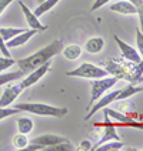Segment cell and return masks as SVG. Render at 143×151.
Wrapping results in <instances>:
<instances>
[{"instance_id": "obj_1", "label": "cell", "mask_w": 143, "mask_h": 151, "mask_svg": "<svg viewBox=\"0 0 143 151\" xmlns=\"http://www.w3.org/2000/svg\"><path fill=\"white\" fill-rule=\"evenodd\" d=\"M62 50H63V42L57 39V40L52 42L50 44H47L46 47H43L39 51L33 53L32 56L17 60L16 64H17V67H19V70H22L25 74H27V73L36 70L37 67H40L42 64L50 61L52 57L60 54Z\"/></svg>"}, {"instance_id": "obj_2", "label": "cell", "mask_w": 143, "mask_h": 151, "mask_svg": "<svg viewBox=\"0 0 143 151\" xmlns=\"http://www.w3.org/2000/svg\"><path fill=\"white\" fill-rule=\"evenodd\" d=\"M105 68L107 73L118 80H126L130 84L143 83V76L137 73L136 63L132 61H116V60H106Z\"/></svg>"}, {"instance_id": "obj_3", "label": "cell", "mask_w": 143, "mask_h": 151, "mask_svg": "<svg viewBox=\"0 0 143 151\" xmlns=\"http://www.w3.org/2000/svg\"><path fill=\"white\" fill-rule=\"evenodd\" d=\"M15 107L20 113L26 111V113H32L36 116H49V117L57 118L65 117L69 113L68 107H54V106H49V104H44V103H19Z\"/></svg>"}, {"instance_id": "obj_4", "label": "cell", "mask_w": 143, "mask_h": 151, "mask_svg": "<svg viewBox=\"0 0 143 151\" xmlns=\"http://www.w3.org/2000/svg\"><path fill=\"white\" fill-rule=\"evenodd\" d=\"M66 76L82 77V78H102V77H107V76H110V74L107 73V70L105 67H99V66H94L93 63L84 61L79 67H76L75 70L68 71Z\"/></svg>"}, {"instance_id": "obj_5", "label": "cell", "mask_w": 143, "mask_h": 151, "mask_svg": "<svg viewBox=\"0 0 143 151\" xmlns=\"http://www.w3.org/2000/svg\"><path fill=\"white\" fill-rule=\"evenodd\" d=\"M118 83V78L113 76H107V77H102V78H93L92 84H90V103H89V109L92 107V104L96 100H99L105 93L109 88H112L115 84Z\"/></svg>"}, {"instance_id": "obj_6", "label": "cell", "mask_w": 143, "mask_h": 151, "mask_svg": "<svg viewBox=\"0 0 143 151\" xmlns=\"http://www.w3.org/2000/svg\"><path fill=\"white\" fill-rule=\"evenodd\" d=\"M69 141L66 137H62V135H56V134H43L40 137H36L32 141H29L26 150L27 151H40V150H46L47 147H52L54 144L59 143H66Z\"/></svg>"}, {"instance_id": "obj_7", "label": "cell", "mask_w": 143, "mask_h": 151, "mask_svg": "<svg viewBox=\"0 0 143 151\" xmlns=\"http://www.w3.org/2000/svg\"><path fill=\"white\" fill-rule=\"evenodd\" d=\"M17 81L19 80H16V83L15 81H9V83L4 84L6 87H4L3 94L0 97V107H9V106H12L15 103V100L20 96V93L23 91L20 83H17Z\"/></svg>"}, {"instance_id": "obj_8", "label": "cell", "mask_w": 143, "mask_h": 151, "mask_svg": "<svg viewBox=\"0 0 143 151\" xmlns=\"http://www.w3.org/2000/svg\"><path fill=\"white\" fill-rule=\"evenodd\" d=\"M50 71V61H47V63H44L42 64L40 67H37L36 70L33 71H30V73H27L26 77H22L20 78V86H22V88L25 90L27 87H32L33 84H36L40 78H42L43 76H46V73H49Z\"/></svg>"}, {"instance_id": "obj_9", "label": "cell", "mask_w": 143, "mask_h": 151, "mask_svg": "<svg viewBox=\"0 0 143 151\" xmlns=\"http://www.w3.org/2000/svg\"><path fill=\"white\" fill-rule=\"evenodd\" d=\"M119 91L120 90H113V91H110L109 94H103L99 100H96L94 103L92 104V107L89 109V113L86 114V117H84V120H89V118H92L99 110H103L105 107H107L109 104H112V103H115L116 101V99H118L119 96Z\"/></svg>"}, {"instance_id": "obj_10", "label": "cell", "mask_w": 143, "mask_h": 151, "mask_svg": "<svg viewBox=\"0 0 143 151\" xmlns=\"http://www.w3.org/2000/svg\"><path fill=\"white\" fill-rule=\"evenodd\" d=\"M103 113H105V131H103V135H102L100 140L94 144V145H92V148H90L92 151H96V148H97L99 145L107 143V141H112V140H116V141H119V140H120V137H119L118 133H116L115 124L109 121V114H107L105 110H103Z\"/></svg>"}, {"instance_id": "obj_11", "label": "cell", "mask_w": 143, "mask_h": 151, "mask_svg": "<svg viewBox=\"0 0 143 151\" xmlns=\"http://www.w3.org/2000/svg\"><path fill=\"white\" fill-rule=\"evenodd\" d=\"M115 40H116V44L120 49V53H122V57L126 59L127 61H132V63H139L142 60V56L139 54V51L133 49L132 46H129L127 43H125L123 40H120V37L115 34Z\"/></svg>"}, {"instance_id": "obj_12", "label": "cell", "mask_w": 143, "mask_h": 151, "mask_svg": "<svg viewBox=\"0 0 143 151\" xmlns=\"http://www.w3.org/2000/svg\"><path fill=\"white\" fill-rule=\"evenodd\" d=\"M19 6H20L22 10H23V14H25V17H26V22H27V24L30 26V29H34V30H37V32H46V30H47V26L43 24L42 22H40V19L36 16V14L26 6L23 1H19Z\"/></svg>"}, {"instance_id": "obj_13", "label": "cell", "mask_w": 143, "mask_h": 151, "mask_svg": "<svg viewBox=\"0 0 143 151\" xmlns=\"http://www.w3.org/2000/svg\"><path fill=\"white\" fill-rule=\"evenodd\" d=\"M39 32L37 30H34V29H27V30H25L23 33H19L17 36H15L13 39H10V40H7L6 42V46H7L9 49H13V47H19V46H23V44H26V43L29 42L32 37H33L34 34H37Z\"/></svg>"}, {"instance_id": "obj_14", "label": "cell", "mask_w": 143, "mask_h": 151, "mask_svg": "<svg viewBox=\"0 0 143 151\" xmlns=\"http://www.w3.org/2000/svg\"><path fill=\"white\" fill-rule=\"evenodd\" d=\"M110 10L120 14H136V7L129 0H122V1H116L110 4Z\"/></svg>"}, {"instance_id": "obj_15", "label": "cell", "mask_w": 143, "mask_h": 151, "mask_svg": "<svg viewBox=\"0 0 143 151\" xmlns=\"http://www.w3.org/2000/svg\"><path fill=\"white\" fill-rule=\"evenodd\" d=\"M105 47V40L102 37H92L89 39L86 44H84V50L90 54H96V53H100Z\"/></svg>"}, {"instance_id": "obj_16", "label": "cell", "mask_w": 143, "mask_h": 151, "mask_svg": "<svg viewBox=\"0 0 143 151\" xmlns=\"http://www.w3.org/2000/svg\"><path fill=\"white\" fill-rule=\"evenodd\" d=\"M142 91H143V87H137L136 84H129L127 87L122 88V90L119 91V96H118V99H116V101H123V100H126V99H129V97H132V96H135V94L142 93Z\"/></svg>"}, {"instance_id": "obj_17", "label": "cell", "mask_w": 143, "mask_h": 151, "mask_svg": "<svg viewBox=\"0 0 143 151\" xmlns=\"http://www.w3.org/2000/svg\"><path fill=\"white\" fill-rule=\"evenodd\" d=\"M62 53L68 60H76L82 56V47L79 44H69L62 50Z\"/></svg>"}, {"instance_id": "obj_18", "label": "cell", "mask_w": 143, "mask_h": 151, "mask_svg": "<svg viewBox=\"0 0 143 151\" xmlns=\"http://www.w3.org/2000/svg\"><path fill=\"white\" fill-rule=\"evenodd\" d=\"M60 0H44V1H42V3H39V6L34 9V14L37 17H40V16H43L44 13H47L50 9H53L57 3H59Z\"/></svg>"}, {"instance_id": "obj_19", "label": "cell", "mask_w": 143, "mask_h": 151, "mask_svg": "<svg viewBox=\"0 0 143 151\" xmlns=\"http://www.w3.org/2000/svg\"><path fill=\"white\" fill-rule=\"evenodd\" d=\"M17 130L22 134H29L33 130V120L29 117H20L17 118Z\"/></svg>"}, {"instance_id": "obj_20", "label": "cell", "mask_w": 143, "mask_h": 151, "mask_svg": "<svg viewBox=\"0 0 143 151\" xmlns=\"http://www.w3.org/2000/svg\"><path fill=\"white\" fill-rule=\"evenodd\" d=\"M25 30H27V29H23V27H20V29H16V27H0V34H1L3 40L7 42L10 39H13L15 36H17L19 33H23Z\"/></svg>"}, {"instance_id": "obj_21", "label": "cell", "mask_w": 143, "mask_h": 151, "mask_svg": "<svg viewBox=\"0 0 143 151\" xmlns=\"http://www.w3.org/2000/svg\"><path fill=\"white\" fill-rule=\"evenodd\" d=\"M23 76H26L22 70H17V71H12V73H6V74H0V87L4 86L9 81H16L20 80Z\"/></svg>"}, {"instance_id": "obj_22", "label": "cell", "mask_w": 143, "mask_h": 151, "mask_svg": "<svg viewBox=\"0 0 143 151\" xmlns=\"http://www.w3.org/2000/svg\"><path fill=\"white\" fill-rule=\"evenodd\" d=\"M125 147V144L122 143L120 140L119 141H116V140H112V141H107V143L102 144V145H99L97 148H96V151H119L122 150Z\"/></svg>"}, {"instance_id": "obj_23", "label": "cell", "mask_w": 143, "mask_h": 151, "mask_svg": "<svg viewBox=\"0 0 143 151\" xmlns=\"http://www.w3.org/2000/svg\"><path fill=\"white\" fill-rule=\"evenodd\" d=\"M27 144H29L27 134L19 133V134H16L15 137H13V147H15L16 150H26Z\"/></svg>"}, {"instance_id": "obj_24", "label": "cell", "mask_w": 143, "mask_h": 151, "mask_svg": "<svg viewBox=\"0 0 143 151\" xmlns=\"http://www.w3.org/2000/svg\"><path fill=\"white\" fill-rule=\"evenodd\" d=\"M73 150H75V145L70 141H66V143H59L52 145V147H47L44 151H73Z\"/></svg>"}, {"instance_id": "obj_25", "label": "cell", "mask_w": 143, "mask_h": 151, "mask_svg": "<svg viewBox=\"0 0 143 151\" xmlns=\"http://www.w3.org/2000/svg\"><path fill=\"white\" fill-rule=\"evenodd\" d=\"M130 3H133L136 7V14L139 16V22H140V32L143 33V0H129Z\"/></svg>"}, {"instance_id": "obj_26", "label": "cell", "mask_w": 143, "mask_h": 151, "mask_svg": "<svg viewBox=\"0 0 143 151\" xmlns=\"http://www.w3.org/2000/svg\"><path fill=\"white\" fill-rule=\"evenodd\" d=\"M17 113H20L16 107H0V120H3V118H7L10 116H15Z\"/></svg>"}, {"instance_id": "obj_27", "label": "cell", "mask_w": 143, "mask_h": 151, "mask_svg": "<svg viewBox=\"0 0 143 151\" xmlns=\"http://www.w3.org/2000/svg\"><path fill=\"white\" fill-rule=\"evenodd\" d=\"M13 64H16V61L12 59V57H6V56L0 57V73L6 71V70H7V68H10Z\"/></svg>"}, {"instance_id": "obj_28", "label": "cell", "mask_w": 143, "mask_h": 151, "mask_svg": "<svg viewBox=\"0 0 143 151\" xmlns=\"http://www.w3.org/2000/svg\"><path fill=\"white\" fill-rule=\"evenodd\" d=\"M136 46H137L139 54L143 57V33L140 32V29H137L136 32Z\"/></svg>"}, {"instance_id": "obj_29", "label": "cell", "mask_w": 143, "mask_h": 151, "mask_svg": "<svg viewBox=\"0 0 143 151\" xmlns=\"http://www.w3.org/2000/svg\"><path fill=\"white\" fill-rule=\"evenodd\" d=\"M0 53L3 56H6V57H10V50H9V47L6 46V42L3 40L1 34H0Z\"/></svg>"}, {"instance_id": "obj_30", "label": "cell", "mask_w": 143, "mask_h": 151, "mask_svg": "<svg viewBox=\"0 0 143 151\" xmlns=\"http://www.w3.org/2000/svg\"><path fill=\"white\" fill-rule=\"evenodd\" d=\"M110 0H94V3H93V6H92V12H94V10H97V9H100L102 6H105V4H107Z\"/></svg>"}, {"instance_id": "obj_31", "label": "cell", "mask_w": 143, "mask_h": 151, "mask_svg": "<svg viewBox=\"0 0 143 151\" xmlns=\"http://www.w3.org/2000/svg\"><path fill=\"white\" fill-rule=\"evenodd\" d=\"M15 0H0V14L6 10V7H9V4H12Z\"/></svg>"}, {"instance_id": "obj_32", "label": "cell", "mask_w": 143, "mask_h": 151, "mask_svg": "<svg viewBox=\"0 0 143 151\" xmlns=\"http://www.w3.org/2000/svg\"><path fill=\"white\" fill-rule=\"evenodd\" d=\"M77 148H79V150H87V151H89L90 148H92V144H90V141L84 140V141H82V143H80V145H79Z\"/></svg>"}, {"instance_id": "obj_33", "label": "cell", "mask_w": 143, "mask_h": 151, "mask_svg": "<svg viewBox=\"0 0 143 151\" xmlns=\"http://www.w3.org/2000/svg\"><path fill=\"white\" fill-rule=\"evenodd\" d=\"M37 1H39V3H42V1H44V0H37Z\"/></svg>"}]
</instances>
